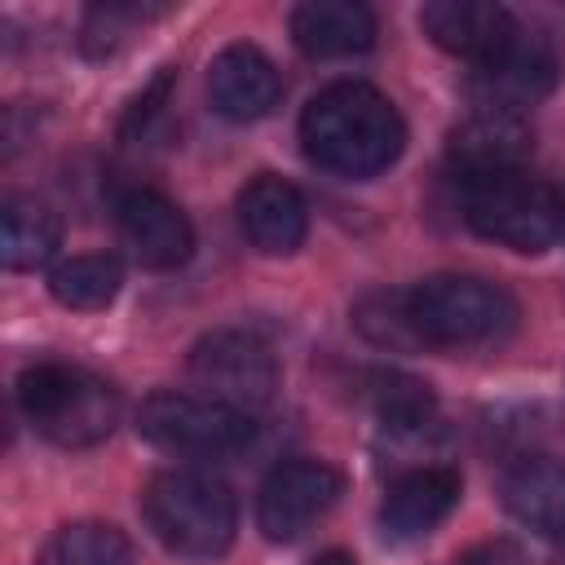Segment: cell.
Segmentation results:
<instances>
[{
  "label": "cell",
  "instance_id": "obj_21",
  "mask_svg": "<svg viewBox=\"0 0 565 565\" xmlns=\"http://www.w3.org/2000/svg\"><path fill=\"white\" fill-rule=\"evenodd\" d=\"M353 322L366 340L388 344V349H419L411 318H406V291H375L353 309Z\"/></svg>",
  "mask_w": 565,
  "mask_h": 565
},
{
  "label": "cell",
  "instance_id": "obj_5",
  "mask_svg": "<svg viewBox=\"0 0 565 565\" xmlns=\"http://www.w3.org/2000/svg\"><path fill=\"white\" fill-rule=\"evenodd\" d=\"M463 221L508 252L539 256L561 238L565 203L547 181L530 177L525 168H503L463 181Z\"/></svg>",
  "mask_w": 565,
  "mask_h": 565
},
{
  "label": "cell",
  "instance_id": "obj_4",
  "mask_svg": "<svg viewBox=\"0 0 565 565\" xmlns=\"http://www.w3.org/2000/svg\"><path fill=\"white\" fill-rule=\"evenodd\" d=\"M26 424L53 446H97L119 424V388L84 366L35 362L18 375Z\"/></svg>",
  "mask_w": 565,
  "mask_h": 565
},
{
  "label": "cell",
  "instance_id": "obj_25",
  "mask_svg": "<svg viewBox=\"0 0 565 565\" xmlns=\"http://www.w3.org/2000/svg\"><path fill=\"white\" fill-rule=\"evenodd\" d=\"M313 565H358V561H353L349 552H322V556H318Z\"/></svg>",
  "mask_w": 565,
  "mask_h": 565
},
{
  "label": "cell",
  "instance_id": "obj_16",
  "mask_svg": "<svg viewBox=\"0 0 565 565\" xmlns=\"http://www.w3.org/2000/svg\"><path fill=\"white\" fill-rule=\"evenodd\" d=\"M291 40L309 57H353L375 44V13L358 0H305L291 9Z\"/></svg>",
  "mask_w": 565,
  "mask_h": 565
},
{
  "label": "cell",
  "instance_id": "obj_22",
  "mask_svg": "<svg viewBox=\"0 0 565 565\" xmlns=\"http://www.w3.org/2000/svg\"><path fill=\"white\" fill-rule=\"evenodd\" d=\"M154 13H163L159 4H128V0H106V4H93L88 13H84V53H93V57H102V53H110L137 22H146V18H154Z\"/></svg>",
  "mask_w": 565,
  "mask_h": 565
},
{
  "label": "cell",
  "instance_id": "obj_13",
  "mask_svg": "<svg viewBox=\"0 0 565 565\" xmlns=\"http://www.w3.org/2000/svg\"><path fill=\"white\" fill-rule=\"evenodd\" d=\"M238 230L265 256L296 252L309 234V212H305L300 190L282 177H269V172L252 177L238 190Z\"/></svg>",
  "mask_w": 565,
  "mask_h": 565
},
{
  "label": "cell",
  "instance_id": "obj_7",
  "mask_svg": "<svg viewBox=\"0 0 565 565\" xmlns=\"http://www.w3.org/2000/svg\"><path fill=\"white\" fill-rule=\"evenodd\" d=\"M185 371L203 388V397L238 406L247 415L256 406H265L278 388V362H274L269 344L247 331H207L190 349Z\"/></svg>",
  "mask_w": 565,
  "mask_h": 565
},
{
  "label": "cell",
  "instance_id": "obj_19",
  "mask_svg": "<svg viewBox=\"0 0 565 565\" xmlns=\"http://www.w3.org/2000/svg\"><path fill=\"white\" fill-rule=\"evenodd\" d=\"M35 565H132V543L119 525L71 521L40 547Z\"/></svg>",
  "mask_w": 565,
  "mask_h": 565
},
{
  "label": "cell",
  "instance_id": "obj_24",
  "mask_svg": "<svg viewBox=\"0 0 565 565\" xmlns=\"http://www.w3.org/2000/svg\"><path fill=\"white\" fill-rule=\"evenodd\" d=\"M459 565H516V552L503 547V543H494V547H486V552H477V556H468Z\"/></svg>",
  "mask_w": 565,
  "mask_h": 565
},
{
  "label": "cell",
  "instance_id": "obj_18",
  "mask_svg": "<svg viewBox=\"0 0 565 565\" xmlns=\"http://www.w3.org/2000/svg\"><path fill=\"white\" fill-rule=\"evenodd\" d=\"M62 243V221L49 203L13 194L0 207V260L4 269H40Z\"/></svg>",
  "mask_w": 565,
  "mask_h": 565
},
{
  "label": "cell",
  "instance_id": "obj_9",
  "mask_svg": "<svg viewBox=\"0 0 565 565\" xmlns=\"http://www.w3.org/2000/svg\"><path fill=\"white\" fill-rule=\"evenodd\" d=\"M340 490H344V477L331 463L287 459L256 490V525L269 543H291L335 508Z\"/></svg>",
  "mask_w": 565,
  "mask_h": 565
},
{
  "label": "cell",
  "instance_id": "obj_6",
  "mask_svg": "<svg viewBox=\"0 0 565 565\" xmlns=\"http://www.w3.org/2000/svg\"><path fill=\"white\" fill-rule=\"evenodd\" d=\"M137 433L168 450L190 459H234L252 446V415L225 402H212L203 393H172L159 388L137 406Z\"/></svg>",
  "mask_w": 565,
  "mask_h": 565
},
{
  "label": "cell",
  "instance_id": "obj_3",
  "mask_svg": "<svg viewBox=\"0 0 565 565\" xmlns=\"http://www.w3.org/2000/svg\"><path fill=\"white\" fill-rule=\"evenodd\" d=\"M141 516L168 552L190 556V561L221 556L238 530L234 490L221 477L199 472V468L154 472L141 490Z\"/></svg>",
  "mask_w": 565,
  "mask_h": 565
},
{
  "label": "cell",
  "instance_id": "obj_15",
  "mask_svg": "<svg viewBox=\"0 0 565 565\" xmlns=\"http://www.w3.org/2000/svg\"><path fill=\"white\" fill-rule=\"evenodd\" d=\"M419 26L437 49L459 53L477 66L481 57H490L512 35L516 18L508 9L481 4V0H428L419 9Z\"/></svg>",
  "mask_w": 565,
  "mask_h": 565
},
{
  "label": "cell",
  "instance_id": "obj_23",
  "mask_svg": "<svg viewBox=\"0 0 565 565\" xmlns=\"http://www.w3.org/2000/svg\"><path fill=\"white\" fill-rule=\"evenodd\" d=\"M168 88H172V66H163L146 88H141V97L128 106V115H124V124H119V137L124 141H132V137H146V128L163 115V106H168Z\"/></svg>",
  "mask_w": 565,
  "mask_h": 565
},
{
  "label": "cell",
  "instance_id": "obj_1",
  "mask_svg": "<svg viewBox=\"0 0 565 565\" xmlns=\"http://www.w3.org/2000/svg\"><path fill=\"white\" fill-rule=\"evenodd\" d=\"M300 146L322 172L344 181H371L397 163L406 146V124L380 88L340 79L305 106Z\"/></svg>",
  "mask_w": 565,
  "mask_h": 565
},
{
  "label": "cell",
  "instance_id": "obj_2",
  "mask_svg": "<svg viewBox=\"0 0 565 565\" xmlns=\"http://www.w3.org/2000/svg\"><path fill=\"white\" fill-rule=\"evenodd\" d=\"M406 318L419 349H481L499 344L521 309L512 291L477 274H433L406 287Z\"/></svg>",
  "mask_w": 565,
  "mask_h": 565
},
{
  "label": "cell",
  "instance_id": "obj_20",
  "mask_svg": "<svg viewBox=\"0 0 565 565\" xmlns=\"http://www.w3.org/2000/svg\"><path fill=\"white\" fill-rule=\"evenodd\" d=\"M119 287H124V265L106 252L71 256L49 274V291L66 309H106L119 296Z\"/></svg>",
  "mask_w": 565,
  "mask_h": 565
},
{
  "label": "cell",
  "instance_id": "obj_8",
  "mask_svg": "<svg viewBox=\"0 0 565 565\" xmlns=\"http://www.w3.org/2000/svg\"><path fill=\"white\" fill-rule=\"evenodd\" d=\"M556 84V49L539 35L525 31L521 22L512 35L472 66V102L481 110H503L521 115L525 106H539Z\"/></svg>",
  "mask_w": 565,
  "mask_h": 565
},
{
  "label": "cell",
  "instance_id": "obj_10",
  "mask_svg": "<svg viewBox=\"0 0 565 565\" xmlns=\"http://www.w3.org/2000/svg\"><path fill=\"white\" fill-rule=\"evenodd\" d=\"M115 230L141 269H177L194 252L190 216L150 185H132L115 199Z\"/></svg>",
  "mask_w": 565,
  "mask_h": 565
},
{
  "label": "cell",
  "instance_id": "obj_11",
  "mask_svg": "<svg viewBox=\"0 0 565 565\" xmlns=\"http://www.w3.org/2000/svg\"><path fill=\"white\" fill-rule=\"evenodd\" d=\"M459 490H463V481H459V472L450 463H419V468L402 472L388 486L384 503H380V530H384V539L411 543V539L433 534L455 512Z\"/></svg>",
  "mask_w": 565,
  "mask_h": 565
},
{
  "label": "cell",
  "instance_id": "obj_17",
  "mask_svg": "<svg viewBox=\"0 0 565 565\" xmlns=\"http://www.w3.org/2000/svg\"><path fill=\"white\" fill-rule=\"evenodd\" d=\"M530 150V132L521 124V115H503V110H472L455 132H450V163L459 168L463 181L486 177V172H503V168H521Z\"/></svg>",
  "mask_w": 565,
  "mask_h": 565
},
{
  "label": "cell",
  "instance_id": "obj_14",
  "mask_svg": "<svg viewBox=\"0 0 565 565\" xmlns=\"http://www.w3.org/2000/svg\"><path fill=\"white\" fill-rule=\"evenodd\" d=\"M503 508L512 521L543 539H565V459L521 455L499 481Z\"/></svg>",
  "mask_w": 565,
  "mask_h": 565
},
{
  "label": "cell",
  "instance_id": "obj_12",
  "mask_svg": "<svg viewBox=\"0 0 565 565\" xmlns=\"http://www.w3.org/2000/svg\"><path fill=\"white\" fill-rule=\"evenodd\" d=\"M207 97L216 115L252 124L282 102V75L256 44H230L207 66Z\"/></svg>",
  "mask_w": 565,
  "mask_h": 565
}]
</instances>
